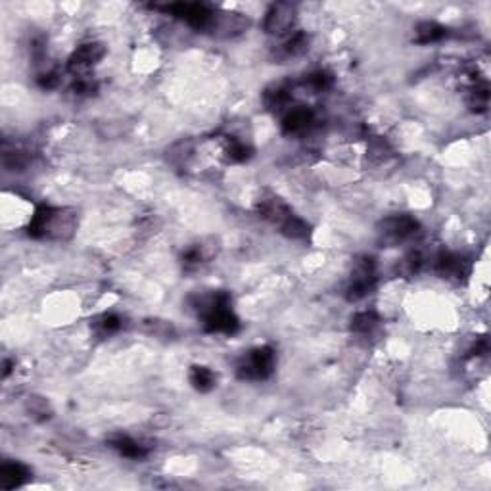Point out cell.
I'll return each mask as SVG.
<instances>
[{
  "label": "cell",
  "instance_id": "cell-1",
  "mask_svg": "<svg viewBox=\"0 0 491 491\" xmlns=\"http://www.w3.org/2000/svg\"><path fill=\"white\" fill-rule=\"evenodd\" d=\"M77 217L75 211L65 208H51V206H39L35 213L31 215L27 232L33 238L48 240H67L75 232Z\"/></svg>",
  "mask_w": 491,
  "mask_h": 491
},
{
  "label": "cell",
  "instance_id": "cell-2",
  "mask_svg": "<svg viewBox=\"0 0 491 491\" xmlns=\"http://www.w3.org/2000/svg\"><path fill=\"white\" fill-rule=\"evenodd\" d=\"M194 307L203 317L206 332L234 334L240 330V321L232 313L231 296L227 292H213L210 296L196 297Z\"/></svg>",
  "mask_w": 491,
  "mask_h": 491
},
{
  "label": "cell",
  "instance_id": "cell-3",
  "mask_svg": "<svg viewBox=\"0 0 491 491\" xmlns=\"http://www.w3.org/2000/svg\"><path fill=\"white\" fill-rule=\"evenodd\" d=\"M275 351L273 347H255L242 357L236 367V375L240 380H265L275 370Z\"/></svg>",
  "mask_w": 491,
  "mask_h": 491
},
{
  "label": "cell",
  "instance_id": "cell-4",
  "mask_svg": "<svg viewBox=\"0 0 491 491\" xmlns=\"http://www.w3.org/2000/svg\"><path fill=\"white\" fill-rule=\"evenodd\" d=\"M376 286V263L370 255H363L354 263L351 281L346 290L349 302H359L368 294H372Z\"/></svg>",
  "mask_w": 491,
  "mask_h": 491
},
{
  "label": "cell",
  "instance_id": "cell-5",
  "mask_svg": "<svg viewBox=\"0 0 491 491\" xmlns=\"http://www.w3.org/2000/svg\"><path fill=\"white\" fill-rule=\"evenodd\" d=\"M419 232V223L411 215H391L386 217L382 223L378 224V236L380 244L386 248L399 246L411 240Z\"/></svg>",
  "mask_w": 491,
  "mask_h": 491
},
{
  "label": "cell",
  "instance_id": "cell-6",
  "mask_svg": "<svg viewBox=\"0 0 491 491\" xmlns=\"http://www.w3.org/2000/svg\"><path fill=\"white\" fill-rule=\"evenodd\" d=\"M294 23H296V6L290 2H276L269 8L265 22H263V29L267 35L282 36L290 33Z\"/></svg>",
  "mask_w": 491,
  "mask_h": 491
},
{
  "label": "cell",
  "instance_id": "cell-7",
  "mask_svg": "<svg viewBox=\"0 0 491 491\" xmlns=\"http://www.w3.org/2000/svg\"><path fill=\"white\" fill-rule=\"evenodd\" d=\"M436 271L449 281H464L472 271V263L461 253L441 252L436 257Z\"/></svg>",
  "mask_w": 491,
  "mask_h": 491
},
{
  "label": "cell",
  "instance_id": "cell-8",
  "mask_svg": "<svg viewBox=\"0 0 491 491\" xmlns=\"http://www.w3.org/2000/svg\"><path fill=\"white\" fill-rule=\"evenodd\" d=\"M106 56V46L102 43H85L81 44L77 51L73 52L72 58L67 62V69L75 75L88 72L93 65H96Z\"/></svg>",
  "mask_w": 491,
  "mask_h": 491
},
{
  "label": "cell",
  "instance_id": "cell-9",
  "mask_svg": "<svg viewBox=\"0 0 491 491\" xmlns=\"http://www.w3.org/2000/svg\"><path fill=\"white\" fill-rule=\"evenodd\" d=\"M318 117L315 109L307 106H297V108L286 112V116L282 119V130L286 135H305L317 125Z\"/></svg>",
  "mask_w": 491,
  "mask_h": 491
},
{
  "label": "cell",
  "instance_id": "cell-10",
  "mask_svg": "<svg viewBox=\"0 0 491 491\" xmlns=\"http://www.w3.org/2000/svg\"><path fill=\"white\" fill-rule=\"evenodd\" d=\"M248 18L242 14H232V12H217L211 23L210 33L217 36H236L248 29Z\"/></svg>",
  "mask_w": 491,
  "mask_h": 491
},
{
  "label": "cell",
  "instance_id": "cell-11",
  "mask_svg": "<svg viewBox=\"0 0 491 491\" xmlns=\"http://www.w3.org/2000/svg\"><path fill=\"white\" fill-rule=\"evenodd\" d=\"M31 469L25 466L23 462L4 461L0 466V487L2 490H15L22 487L31 478Z\"/></svg>",
  "mask_w": 491,
  "mask_h": 491
},
{
  "label": "cell",
  "instance_id": "cell-12",
  "mask_svg": "<svg viewBox=\"0 0 491 491\" xmlns=\"http://www.w3.org/2000/svg\"><path fill=\"white\" fill-rule=\"evenodd\" d=\"M257 213H260V217H263V219H267L271 223L281 227V224L292 215V210H290L286 203L282 202L281 198H275V196H273V198H265V200H261V202L257 203Z\"/></svg>",
  "mask_w": 491,
  "mask_h": 491
},
{
  "label": "cell",
  "instance_id": "cell-13",
  "mask_svg": "<svg viewBox=\"0 0 491 491\" xmlns=\"http://www.w3.org/2000/svg\"><path fill=\"white\" fill-rule=\"evenodd\" d=\"M109 445L116 449L119 455L127 457V459H144L148 455V448L129 436H116L109 440Z\"/></svg>",
  "mask_w": 491,
  "mask_h": 491
},
{
  "label": "cell",
  "instance_id": "cell-14",
  "mask_svg": "<svg viewBox=\"0 0 491 491\" xmlns=\"http://www.w3.org/2000/svg\"><path fill=\"white\" fill-rule=\"evenodd\" d=\"M309 43H311L309 35L304 33V31H297V33H294V35L290 36L286 43L282 44L278 56L284 60L300 58V56H304L305 52L309 51Z\"/></svg>",
  "mask_w": 491,
  "mask_h": 491
},
{
  "label": "cell",
  "instance_id": "cell-15",
  "mask_svg": "<svg viewBox=\"0 0 491 491\" xmlns=\"http://www.w3.org/2000/svg\"><path fill=\"white\" fill-rule=\"evenodd\" d=\"M449 29L443 27L440 23L436 22H422L417 25L415 29V43L419 44H432V43H440L448 36Z\"/></svg>",
  "mask_w": 491,
  "mask_h": 491
},
{
  "label": "cell",
  "instance_id": "cell-16",
  "mask_svg": "<svg viewBox=\"0 0 491 491\" xmlns=\"http://www.w3.org/2000/svg\"><path fill=\"white\" fill-rule=\"evenodd\" d=\"M190 384L192 388L202 394H208L217 386V375L211 370L210 367H203V365H194L190 368Z\"/></svg>",
  "mask_w": 491,
  "mask_h": 491
},
{
  "label": "cell",
  "instance_id": "cell-17",
  "mask_svg": "<svg viewBox=\"0 0 491 491\" xmlns=\"http://www.w3.org/2000/svg\"><path fill=\"white\" fill-rule=\"evenodd\" d=\"M217 248L213 244H196L190 246L187 252L182 253V263L187 267H196V265H202L206 261H210L213 255H215Z\"/></svg>",
  "mask_w": 491,
  "mask_h": 491
},
{
  "label": "cell",
  "instance_id": "cell-18",
  "mask_svg": "<svg viewBox=\"0 0 491 491\" xmlns=\"http://www.w3.org/2000/svg\"><path fill=\"white\" fill-rule=\"evenodd\" d=\"M490 104V87L485 81H472L469 93V106L472 112H485Z\"/></svg>",
  "mask_w": 491,
  "mask_h": 491
},
{
  "label": "cell",
  "instance_id": "cell-19",
  "mask_svg": "<svg viewBox=\"0 0 491 491\" xmlns=\"http://www.w3.org/2000/svg\"><path fill=\"white\" fill-rule=\"evenodd\" d=\"M281 229V232L286 236V238H292V240H305L307 236H309L311 232V227L307 223H305L302 217L297 215H292L284 221V223L278 227Z\"/></svg>",
  "mask_w": 491,
  "mask_h": 491
},
{
  "label": "cell",
  "instance_id": "cell-20",
  "mask_svg": "<svg viewBox=\"0 0 491 491\" xmlns=\"http://www.w3.org/2000/svg\"><path fill=\"white\" fill-rule=\"evenodd\" d=\"M263 98H265L267 108L281 109L284 108L290 102V98H292V90H290L288 85H275V87L269 88Z\"/></svg>",
  "mask_w": 491,
  "mask_h": 491
},
{
  "label": "cell",
  "instance_id": "cell-21",
  "mask_svg": "<svg viewBox=\"0 0 491 491\" xmlns=\"http://www.w3.org/2000/svg\"><path fill=\"white\" fill-rule=\"evenodd\" d=\"M380 323L375 311H361L351 318V330L357 334H370Z\"/></svg>",
  "mask_w": 491,
  "mask_h": 491
},
{
  "label": "cell",
  "instance_id": "cell-22",
  "mask_svg": "<svg viewBox=\"0 0 491 491\" xmlns=\"http://www.w3.org/2000/svg\"><path fill=\"white\" fill-rule=\"evenodd\" d=\"M424 255L420 252H409L403 260L399 261L398 273L403 276H415L419 275L422 267H424Z\"/></svg>",
  "mask_w": 491,
  "mask_h": 491
},
{
  "label": "cell",
  "instance_id": "cell-23",
  "mask_svg": "<svg viewBox=\"0 0 491 491\" xmlns=\"http://www.w3.org/2000/svg\"><path fill=\"white\" fill-rule=\"evenodd\" d=\"M123 321L119 315L116 313H104L102 317H98L94 321V328L102 334V336H109V334H116L121 330Z\"/></svg>",
  "mask_w": 491,
  "mask_h": 491
},
{
  "label": "cell",
  "instance_id": "cell-24",
  "mask_svg": "<svg viewBox=\"0 0 491 491\" xmlns=\"http://www.w3.org/2000/svg\"><path fill=\"white\" fill-rule=\"evenodd\" d=\"M250 148L244 144V142H240V140H236V138H229V142H227V148H224V156H227V159L229 161H232V163H240V161H246V159L250 158Z\"/></svg>",
  "mask_w": 491,
  "mask_h": 491
},
{
  "label": "cell",
  "instance_id": "cell-25",
  "mask_svg": "<svg viewBox=\"0 0 491 491\" xmlns=\"http://www.w3.org/2000/svg\"><path fill=\"white\" fill-rule=\"evenodd\" d=\"M305 85L315 93H325L334 85V77L326 72H315L305 79Z\"/></svg>",
  "mask_w": 491,
  "mask_h": 491
},
{
  "label": "cell",
  "instance_id": "cell-26",
  "mask_svg": "<svg viewBox=\"0 0 491 491\" xmlns=\"http://www.w3.org/2000/svg\"><path fill=\"white\" fill-rule=\"evenodd\" d=\"M36 83H39V87H41V88L52 90V88H56L60 85V75L56 72L43 73V75H39V79H36Z\"/></svg>",
  "mask_w": 491,
  "mask_h": 491
},
{
  "label": "cell",
  "instance_id": "cell-27",
  "mask_svg": "<svg viewBox=\"0 0 491 491\" xmlns=\"http://www.w3.org/2000/svg\"><path fill=\"white\" fill-rule=\"evenodd\" d=\"M31 415H41V419H48L51 417V409H48V403L41 398H33L29 401Z\"/></svg>",
  "mask_w": 491,
  "mask_h": 491
},
{
  "label": "cell",
  "instance_id": "cell-28",
  "mask_svg": "<svg viewBox=\"0 0 491 491\" xmlns=\"http://www.w3.org/2000/svg\"><path fill=\"white\" fill-rule=\"evenodd\" d=\"M73 90H75V94H79V96H88V94L96 93V85H94L90 79H85V77H81L77 83H75V87H73Z\"/></svg>",
  "mask_w": 491,
  "mask_h": 491
}]
</instances>
